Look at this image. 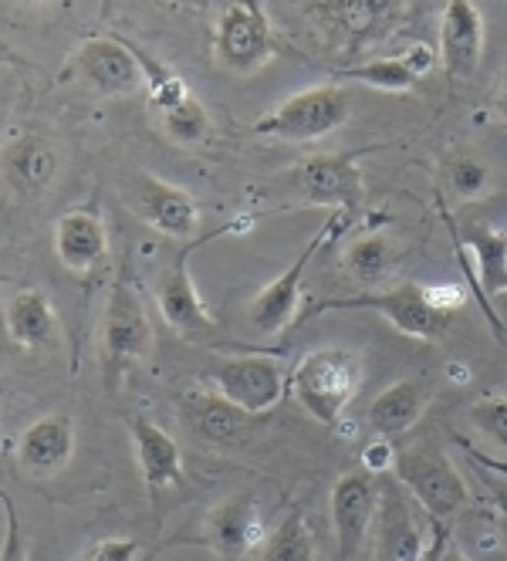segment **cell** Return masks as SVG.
Returning <instances> with one entry per match:
<instances>
[{"mask_svg":"<svg viewBox=\"0 0 507 561\" xmlns=\"http://www.w3.org/2000/svg\"><path fill=\"white\" fill-rule=\"evenodd\" d=\"M359 386H362L359 355L342 345L311 348L291 369L295 399L301 403V410L322 426H338L342 413L356 399Z\"/></svg>","mask_w":507,"mask_h":561,"instance_id":"obj_1","label":"cell"},{"mask_svg":"<svg viewBox=\"0 0 507 561\" xmlns=\"http://www.w3.org/2000/svg\"><path fill=\"white\" fill-rule=\"evenodd\" d=\"M304 18L342 55H362L400 31L406 0H304Z\"/></svg>","mask_w":507,"mask_h":561,"instance_id":"obj_2","label":"cell"},{"mask_svg":"<svg viewBox=\"0 0 507 561\" xmlns=\"http://www.w3.org/2000/svg\"><path fill=\"white\" fill-rule=\"evenodd\" d=\"M99 345H102V369L108 389L119 386L132 366L146 363L152 355V322L139 291L126 277H119L108 288L105 311L99 322Z\"/></svg>","mask_w":507,"mask_h":561,"instance_id":"obj_3","label":"cell"},{"mask_svg":"<svg viewBox=\"0 0 507 561\" xmlns=\"http://www.w3.org/2000/svg\"><path fill=\"white\" fill-rule=\"evenodd\" d=\"M348 115H353V99L338 82L311 85L285 99L278 108H270L264 118L254 123V133L264 139L281 142H319L332 133H338Z\"/></svg>","mask_w":507,"mask_h":561,"instance_id":"obj_4","label":"cell"},{"mask_svg":"<svg viewBox=\"0 0 507 561\" xmlns=\"http://www.w3.org/2000/svg\"><path fill=\"white\" fill-rule=\"evenodd\" d=\"M393 477L413 494V501L426 511L430 520H453L466 504H471V488H466L457 463L434 450V447H410L396 454Z\"/></svg>","mask_w":507,"mask_h":561,"instance_id":"obj_5","label":"cell"},{"mask_svg":"<svg viewBox=\"0 0 507 561\" xmlns=\"http://www.w3.org/2000/svg\"><path fill=\"white\" fill-rule=\"evenodd\" d=\"M329 308H366L382 314L396 332L416 342H440L453 322V314L437 308L426 295L423 285H396V288H382V291H362V295H348V298H332L322 301L319 308H311V314H322Z\"/></svg>","mask_w":507,"mask_h":561,"instance_id":"obj_6","label":"cell"},{"mask_svg":"<svg viewBox=\"0 0 507 561\" xmlns=\"http://www.w3.org/2000/svg\"><path fill=\"white\" fill-rule=\"evenodd\" d=\"M210 382L241 413L264 416L291 389V373L270 355H223L210 366Z\"/></svg>","mask_w":507,"mask_h":561,"instance_id":"obj_7","label":"cell"},{"mask_svg":"<svg viewBox=\"0 0 507 561\" xmlns=\"http://www.w3.org/2000/svg\"><path fill=\"white\" fill-rule=\"evenodd\" d=\"M348 220L353 217H345V214H338V210H332L329 214V220L319 227V233L308 240V244L301 248V254L270 280V285L251 301V311H247V318H251V329L257 332V335H264V339H270V335H281L295 318H298V308H301V291H304V271H308V264L315 261V254L329 244L332 240V233L335 230H342Z\"/></svg>","mask_w":507,"mask_h":561,"instance_id":"obj_8","label":"cell"},{"mask_svg":"<svg viewBox=\"0 0 507 561\" xmlns=\"http://www.w3.org/2000/svg\"><path fill=\"white\" fill-rule=\"evenodd\" d=\"M376 149H382V146H366L356 152L311 156L291 170V183H295L298 196L308 199V204H319V207L353 217L366 204V183L359 173V159Z\"/></svg>","mask_w":507,"mask_h":561,"instance_id":"obj_9","label":"cell"},{"mask_svg":"<svg viewBox=\"0 0 507 561\" xmlns=\"http://www.w3.org/2000/svg\"><path fill=\"white\" fill-rule=\"evenodd\" d=\"M426 511L413 501V494L400 480H382L379 484V511L372 525V558L376 561H423L430 548L426 535ZM434 525V520H430Z\"/></svg>","mask_w":507,"mask_h":561,"instance_id":"obj_10","label":"cell"},{"mask_svg":"<svg viewBox=\"0 0 507 561\" xmlns=\"http://www.w3.org/2000/svg\"><path fill=\"white\" fill-rule=\"evenodd\" d=\"M278 51L275 27H270L261 0H233L220 14L214 31V55L220 68L233 75H251Z\"/></svg>","mask_w":507,"mask_h":561,"instance_id":"obj_11","label":"cell"},{"mask_svg":"<svg viewBox=\"0 0 507 561\" xmlns=\"http://www.w3.org/2000/svg\"><path fill=\"white\" fill-rule=\"evenodd\" d=\"M71 71L105 99H132L146 92V75L139 55L126 37H89L71 58Z\"/></svg>","mask_w":507,"mask_h":561,"instance_id":"obj_12","label":"cell"},{"mask_svg":"<svg viewBox=\"0 0 507 561\" xmlns=\"http://www.w3.org/2000/svg\"><path fill=\"white\" fill-rule=\"evenodd\" d=\"M379 484L382 480L369 470H353L335 480L332 488V528L345 561H353L359 548L372 538L376 511H379Z\"/></svg>","mask_w":507,"mask_h":561,"instance_id":"obj_13","label":"cell"},{"mask_svg":"<svg viewBox=\"0 0 507 561\" xmlns=\"http://www.w3.org/2000/svg\"><path fill=\"white\" fill-rule=\"evenodd\" d=\"M207 240L210 237H204V240H197V244H189L186 251H180L160 274H155V285H152V298L163 314V322L186 339L204 335L214 329V314L207 311L197 285H193V277H189V254L200 244H207Z\"/></svg>","mask_w":507,"mask_h":561,"instance_id":"obj_14","label":"cell"},{"mask_svg":"<svg viewBox=\"0 0 507 561\" xmlns=\"http://www.w3.org/2000/svg\"><path fill=\"white\" fill-rule=\"evenodd\" d=\"M132 204L152 230H160L166 237L186 240L200 227V204L193 199V193L160 176H149V173L136 176Z\"/></svg>","mask_w":507,"mask_h":561,"instance_id":"obj_15","label":"cell"},{"mask_svg":"<svg viewBox=\"0 0 507 561\" xmlns=\"http://www.w3.org/2000/svg\"><path fill=\"white\" fill-rule=\"evenodd\" d=\"M74 457V423L65 413L34 420L18 439V470L34 480L58 477Z\"/></svg>","mask_w":507,"mask_h":561,"instance_id":"obj_16","label":"cell"},{"mask_svg":"<svg viewBox=\"0 0 507 561\" xmlns=\"http://www.w3.org/2000/svg\"><path fill=\"white\" fill-rule=\"evenodd\" d=\"M487 27L474 0H447L440 14V61L453 78H471L484 58Z\"/></svg>","mask_w":507,"mask_h":561,"instance_id":"obj_17","label":"cell"},{"mask_svg":"<svg viewBox=\"0 0 507 561\" xmlns=\"http://www.w3.org/2000/svg\"><path fill=\"white\" fill-rule=\"evenodd\" d=\"M204 538L223 561H241L261 541V507L254 494H233L220 501L207 520Z\"/></svg>","mask_w":507,"mask_h":561,"instance_id":"obj_18","label":"cell"},{"mask_svg":"<svg viewBox=\"0 0 507 561\" xmlns=\"http://www.w3.org/2000/svg\"><path fill=\"white\" fill-rule=\"evenodd\" d=\"M55 254L71 274L95 271L108 254V233L102 217L89 207L61 214L55 224Z\"/></svg>","mask_w":507,"mask_h":561,"instance_id":"obj_19","label":"cell"},{"mask_svg":"<svg viewBox=\"0 0 507 561\" xmlns=\"http://www.w3.org/2000/svg\"><path fill=\"white\" fill-rule=\"evenodd\" d=\"M129 436H132V450H136V467L142 484L160 494L173 484H180V473H183V454L176 439L152 420L132 416L129 420Z\"/></svg>","mask_w":507,"mask_h":561,"instance_id":"obj_20","label":"cell"},{"mask_svg":"<svg viewBox=\"0 0 507 561\" xmlns=\"http://www.w3.org/2000/svg\"><path fill=\"white\" fill-rule=\"evenodd\" d=\"M61 170V156L45 139H14L4 152H0V173H4L8 186L21 196H37L51 186V180Z\"/></svg>","mask_w":507,"mask_h":561,"instance_id":"obj_21","label":"cell"},{"mask_svg":"<svg viewBox=\"0 0 507 561\" xmlns=\"http://www.w3.org/2000/svg\"><path fill=\"white\" fill-rule=\"evenodd\" d=\"M4 329L24 348H51L61 339V322L51 298L42 288H21L4 308Z\"/></svg>","mask_w":507,"mask_h":561,"instance_id":"obj_22","label":"cell"},{"mask_svg":"<svg viewBox=\"0 0 507 561\" xmlns=\"http://www.w3.org/2000/svg\"><path fill=\"white\" fill-rule=\"evenodd\" d=\"M426 407H430V386L419 379H396L369 403V426L382 439H396L423 420Z\"/></svg>","mask_w":507,"mask_h":561,"instance_id":"obj_23","label":"cell"},{"mask_svg":"<svg viewBox=\"0 0 507 561\" xmlns=\"http://www.w3.org/2000/svg\"><path fill=\"white\" fill-rule=\"evenodd\" d=\"M183 420L193 430V436H200L210 447H230L244 436L247 413H241L233 403L214 389V392H189L183 399Z\"/></svg>","mask_w":507,"mask_h":561,"instance_id":"obj_24","label":"cell"},{"mask_svg":"<svg viewBox=\"0 0 507 561\" xmlns=\"http://www.w3.org/2000/svg\"><path fill=\"white\" fill-rule=\"evenodd\" d=\"M403 248L389 233H362L342 251V271L359 285H382L400 267Z\"/></svg>","mask_w":507,"mask_h":561,"instance_id":"obj_25","label":"cell"},{"mask_svg":"<svg viewBox=\"0 0 507 561\" xmlns=\"http://www.w3.org/2000/svg\"><path fill=\"white\" fill-rule=\"evenodd\" d=\"M257 561H319V541L308 520L291 511L285 514L257 548Z\"/></svg>","mask_w":507,"mask_h":561,"instance_id":"obj_26","label":"cell"},{"mask_svg":"<svg viewBox=\"0 0 507 561\" xmlns=\"http://www.w3.org/2000/svg\"><path fill=\"white\" fill-rule=\"evenodd\" d=\"M466 251L477 261V285L487 298L507 295V233L497 227H477L466 240Z\"/></svg>","mask_w":507,"mask_h":561,"instance_id":"obj_27","label":"cell"},{"mask_svg":"<svg viewBox=\"0 0 507 561\" xmlns=\"http://www.w3.org/2000/svg\"><path fill=\"white\" fill-rule=\"evenodd\" d=\"M332 75L338 82H359V85H369L385 95H410L419 85V78L406 68V61L400 55L396 58H369L359 65H348V68H332Z\"/></svg>","mask_w":507,"mask_h":561,"instance_id":"obj_28","label":"cell"},{"mask_svg":"<svg viewBox=\"0 0 507 561\" xmlns=\"http://www.w3.org/2000/svg\"><path fill=\"white\" fill-rule=\"evenodd\" d=\"M160 123L166 129V136L176 142V146H204L214 133V123H210V112L207 105L197 99V95H189L186 102H180L176 108L163 112L160 115Z\"/></svg>","mask_w":507,"mask_h":561,"instance_id":"obj_29","label":"cell"},{"mask_svg":"<svg viewBox=\"0 0 507 561\" xmlns=\"http://www.w3.org/2000/svg\"><path fill=\"white\" fill-rule=\"evenodd\" d=\"M136 48V45H132ZM139 55V65H142V75H146V95H149V105L155 108V115H163L170 108H176L180 102H186L193 92L189 85L176 71H170L163 61H155L152 55H146L142 48H136Z\"/></svg>","mask_w":507,"mask_h":561,"instance_id":"obj_30","label":"cell"},{"mask_svg":"<svg viewBox=\"0 0 507 561\" xmlns=\"http://www.w3.org/2000/svg\"><path fill=\"white\" fill-rule=\"evenodd\" d=\"M447 180L457 199H481L491 190V170L477 156H453L447 167Z\"/></svg>","mask_w":507,"mask_h":561,"instance_id":"obj_31","label":"cell"},{"mask_svg":"<svg viewBox=\"0 0 507 561\" xmlns=\"http://www.w3.org/2000/svg\"><path fill=\"white\" fill-rule=\"evenodd\" d=\"M471 423L494 447L507 450V396H487L471 407Z\"/></svg>","mask_w":507,"mask_h":561,"instance_id":"obj_32","label":"cell"},{"mask_svg":"<svg viewBox=\"0 0 507 561\" xmlns=\"http://www.w3.org/2000/svg\"><path fill=\"white\" fill-rule=\"evenodd\" d=\"M0 507H4V541H0V561H31L27 554V538L21 514L8 494H0Z\"/></svg>","mask_w":507,"mask_h":561,"instance_id":"obj_33","label":"cell"},{"mask_svg":"<svg viewBox=\"0 0 507 561\" xmlns=\"http://www.w3.org/2000/svg\"><path fill=\"white\" fill-rule=\"evenodd\" d=\"M136 554L139 545L132 538H102L78 554V561H136Z\"/></svg>","mask_w":507,"mask_h":561,"instance_id":"obj_34","label":"cell"},{"mask_svg":"<svg viewBox=\"0 0 507 561\" xmlns=\"http://www.w3.org/2000/svg\"><path fill=\"white\" fill-rule=\"evenodd\" d=\"M393 463H396V454H393V447L385 444V439H379V444H369L366 450H362V470H369V473H385V470H393Z\"/></svg>","mask_w":507,"mask_h":561,"instance_id":"obj_35","label":"cell"},{"mask_svg":"<svg viewBox=\"0 0 507 561\" xmlns=\"http://www.w3.org/2000/svg\"><path fill=\"white\" fill-rule=\"evenodd\" d=\"M400 58L406 61V68H410L416 78H426V75L434 71V65H437V51H434L430 45H410Z\"/></svg>","mask_w":507,"mask_h":561,"instance_id":"obj_36","label":"cell"},{"mask_svg":"<svg viewBox=\"0 0 507 561\" xmlns=\"http://www.w3.org/2000/svg\"><path fill=\"white\" fill-rule=\"evenodd\" d=\"M457 444L466 450V457H471V460H477L481 467H487V470H497L500 477H507V460H494V457H487L484 450H477V447H471V444H466V439L463 436H457Z\"/></svg>","mask_w":507,"mask_h":561,"instance_id":"obj_37","label":"cell"},{"mask_svg":"<svg viewBox=\"0 0 507 561\" xmlns=\"http://www.w3.org/2000/svg\"><path fill=\"white\" fill-rule=\"evenodd\" d=\"M430 548H426V554H423V561H440V551H443V545H447V538H450V528L443 525V520H434L430 525Z\"/></svg>","mask_w":507,"mask_h":561,"instance_id":"obj_38","label":"cell"},{"mask_svg":"<svg viewBox=\"0 0 507 561\" xmlns=\"http://www.w3.org/2000/svg\"><path fill=\"white\" fill-rule=\"evenodd\" d=\"M440 561H471L463 554V548L453 541V538H447V545H443V551H440Z\"/></svg>","mask_w":507,"mask_h":561,"instance_id":"obj_39","label":"cell"},{"mask_svg":"<svg viewBox=\"0 0 507 561\" xmlns=\"http://www.w3.org/2000/svg\"><path fill=\"white\" fill-rule=\"evenodd\" d=\"M27 4H42V0H27Z\"/></svg>","mask_w":507,"mask_h":561,"instance_id":"obj_40","label":"cell"},{"mask_svg":"<svg viewBox=\"0 0 507 561\" xmlns=\"http://www.w3.org/2000/svg\"><path fill=\"white\" fill-rule=\"evenodd\" d=\"M504 389H507V382H504ZM504 396H507V392H504Z\"/></svg>","mask_w":507,"mask_h":561,"instance_id":"obj_41","label":"cell"}]
</instances>
